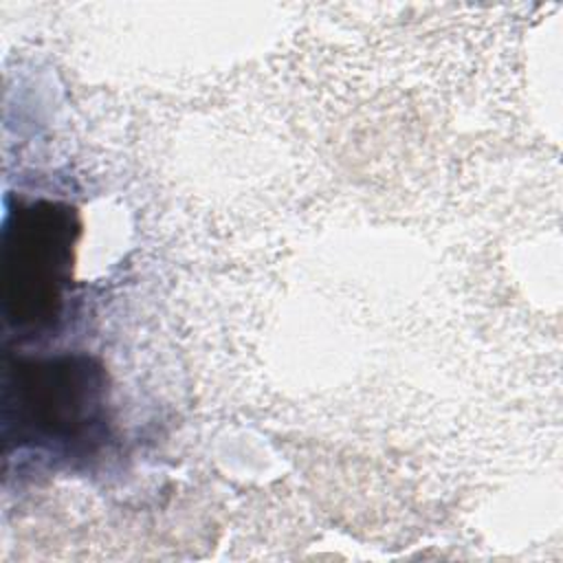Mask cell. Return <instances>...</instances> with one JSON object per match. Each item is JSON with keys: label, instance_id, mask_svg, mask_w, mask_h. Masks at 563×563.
Here are the masks:
<instances>
[{"label": "cell", "instance_id": "1", "mask_svg": "<svg viewBox=\"0 0 563 563\" xmlns=\"http://www.w3.org/2000/svg\"><path fill=\"white\" fill-rule=\"evenodd\" d=\"M106 407V372L90 356L15 358L4 367L2 422L18 444L84 446L99 438Z\"/></svg>", "mask_w": 563, "mask_h": 563}, {"label": "cell", "instance_id": "2", "mask_svg": "<svg viewBox=\"0 0 563 563\" xmlns=\"http://www.w3.org/2000/svg\"><path fill=\"white\" fill-rule=\"evenodd\" d=\"M79 220L53 200L18 205L2 231V312L22 334L53 328L70 284Z\"/></svg>", "mask_w": 563, "mask_h": 563}]
</instances>
